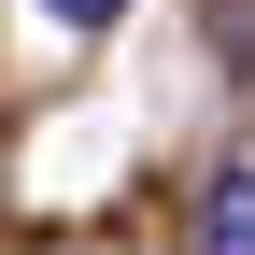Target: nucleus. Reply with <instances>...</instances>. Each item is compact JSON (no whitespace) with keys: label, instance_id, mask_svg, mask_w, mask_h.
Wrapping results in <instances>:
<instances>
[{"label":"nucleus","instance_id":"f257e3e1","mask_svg":"<svg viewBox=\"0 0 255 255\" xmlns=\"http://www.w3.org/2000/svg\"><path fill=\"white\" fill-rule=\"evenodd\" d=\"M199 255H255V156H227L199 199Z\"/></svg>","mask_w":255,"mask_h":255},{"label":"nucleus","instance_id":"f03ea898","mask_svg":"<svg viewBox=\"0 0 255 255\" xmlns=\"http://www.w3.org/2000/svg\"><path fill=\"white\" fill-rule=\"evenodd\" d=\"M43 14H57V28H114L128 0H43Z\"/></svg>","mask_w":255,"mask_h":255}]
</instances>
